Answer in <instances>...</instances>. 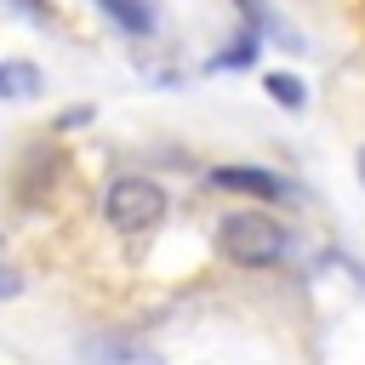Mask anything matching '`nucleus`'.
Wrapping results in <instances>:
<instances>
[{"mask_svg": "<svg viewBox=\"0 0 365 365\" xmlns=\"http://www.w3.org/2000/svg\"><path fill=\"white\" fill-rule=\"evenodd\" d=\"M103 11H108L125 34H148V29H154V11H148L143 0H103Z\"/></svg>", "mask_w": 365, "mask_h": 365, "instance_id": "5", "label": "nucleus"}, {"mask_svg": "<svg viewBox=\"0 0 365 365\" xmlns=\"http://www.w3.org/2000/svg\"><path fill=\"white\" fill-rule=\"evenodd\" d=\"M211 182L217 188H234V194H257V200H285V177L279 171H262V165H217Z\"/></svg>", "mask_w": 365, "mask_h": 365, "instance_id": "3", "label": "nucleus"}, {"mask_svg": "<svg viewBox=\"0 0 365 365\" xmlns=\"http://www.w3.org/2000/svg\"><path fill=\"white\" fill-rule=\"evenodd\" d=\"M251 57H257V29H245L222 57H211V68H240V63H251Z\"/></svg>", "mask_w": 365, "mask_h": 365, "instance_id": "7", "label": "nucleus"}, {"mask_svg": "<svg viewBox=\"0 0 365 365\" xmlns=\"http://www.w3.org/2000/svg\"><path fill=\"white\" fill-rule=\"evenodd\" d=\"M217 245H222V257H228V262H240V268H268V262H279V257L291 251L285 228H279L274 217H257V211L222 217Z\"/></svg>", "mask_w": 365, "mask_h": 365, "instance_id": "1", "label": "nucleus"}, {"mask_svg": "<svg viewBox=\"0 0 365 365\" xmlns=\"http://www.w3.org/2000/svg\"><path fill=\"white\" fill-rule=\"evenodd\" d=\"M359 165H365V160H359Z\"/></svg>", "mask_w": 365, "mask_h": 365, "instance_id": "9", "label": "nucleus"}, {"mask_svg": "<svg viewBox=\"0 0 365 365\" xmlns=\"http://www.w3.org/2000/svg\"><path fill=\"white\" fill-rule=\"evenodd\" d=\"M262 86H268V97H274L279 108H302V103H308V86H302L297 74H268Z\"/></svg>", "mask_w": 365, "mask_h": 365, "instance_id": "6", "label": "nucleus"}, {"mask_svg": "<svg viewBox=\"0 0 365 365\" xmlns=\"http://www.w3.org/2000/svg\"><path fill=\"white\" fill-rule=\"evenodd\" d=\"M34 91H40V68L23 63V57H0V97L6 103H23Z\"/></svg>", "mask_w": 365, "mask_h": 365, "instance_id": "4", "label": "nucleus"}, {"mask_svg": "<svg viewBox=\"0 0 365 365\" xmlns=\"http://www.w3.org/2000/svg\"><path fill=\"white\" fill-rule=\"evenodd\" d=\"M23 291V279L11 274V262H6V245H0V297H17Z\"/></svg>", "mask_w": 365, "mask_h": 365, "instance_id": "8", "label": "nucleus"}, {"mask_svg": "<svg viewBox=\"0 0 365 365\" xmlns=\"http://www.w3.org/2000/svg\"><path fill=\"white\" fill-rule=\"evenodd\" d=\"M103 211H108V222H114V228H125V234L154 228V222L165 217V188H160V182H148V177H114V182H108Z\"/></svg>", "mask_w": 365, "mask_h": 365, "instance_id": "2", "label": "nucleus"}]
</instances>
